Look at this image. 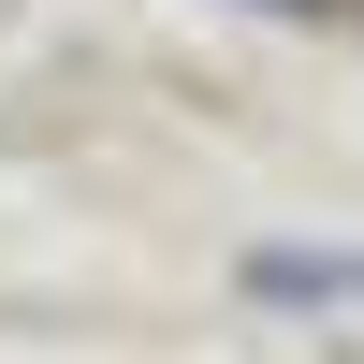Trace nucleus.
Segmentation results:
<instances>
[{
    "label": "nucleus",
    "instance_id": "1",
    "mask_svg": "<svg viewBox=\"0 0 364 364\" xmlns=\"http://www.w3.org/2000/svg\"><path fill=\"white\" fill-rule=\"evenodd\" d=\"M248 291H291V306H321V291H364V262H291V248H262V262H248Z\"/></svg>",
    "mask_w": 364,
    "mask_h": 364
},
{
    "label": "nucleus",
    "instance_id": "2",
    "mask_svg": "<svg viewBox=\"0 0 364 364\" xmlns=\"http://www.w3.org/2000/svg\"><path fill=\"white\" fill-rule=\"evenodd\" d=\"M248 15H321V0H248Z\"/></svg>",
    "mask_w": 364,
    "mask_h": 364
}]
</instances>
